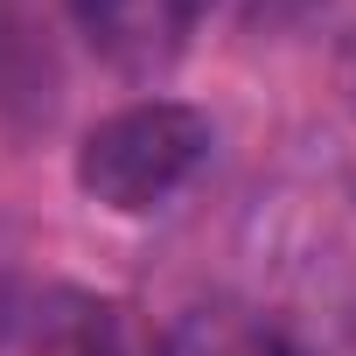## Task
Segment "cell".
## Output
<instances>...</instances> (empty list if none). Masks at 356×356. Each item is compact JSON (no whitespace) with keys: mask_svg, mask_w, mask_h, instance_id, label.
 Returning a JSON list of instances; mask_svg holds the SVG:
<instances>
[{"mask_svg":"<svg viewBox=\"0 0 356 356\" xmlns=\"http://www.w3.org/2000/svg\"><path fill=\"white\" fill-rule=\"evenodd\" d=\"M168 356H356V273L335 259L273 266L196 300L168 328Z\"/></svg>","mask_w":356,"mask_h":356,"instance_id":"6da1fadb","label":"cell"},{"mask_svg":"<svg viewBox=\"0 0 356 356\" xmlns=\"http://www.w3.org/2000/svg\"><path fill=\"white\" fill-rule=\"evenodd\" d=\"M210 147H217V126L203 105L140 98V105L105 112L77 140V189L112 217H154L161 203L189 189V175L210 161Z\"/></svg>","mask_w":356,"mask_h":356,"instance_id":"7a4b0ae2","label":"cell"},{"mask_svg":"<svg viewBox=\"0 0 356 356\" xmlns=\"http://www.w3.org/2000/svg\"><path fill=\"white\" fill-rule=\"evenodd\" d=\"M70 22L105 70L154 84L189 56L203 0H70Z\"/></svg>","mask_w":356,"mask_h":356,"instance_id":"3957f363","label":"cell"},{"mask_svg":"<svg viewBox=\"0 0 356 356\" xmlns=\"http://www.w3.org/2000/svg\"><path fill=\"white\" fill-rule=\"evenodd\" d=\"M22 356H168V335L112 293H84L63 286L29 314V342Z\"/></svg>","mask_w":356,"mask_h":356,"instance_id":"277c9868","label":"cell"},{"mask_svg":"<svg viewBox=\"0 0 356 356\" xmlns=\"http://www.w3.org/2000/svg\"><path fill=\"white\" fill-rule=\"evenodd\" d=\"M349 189H356V147H349Z\"/></svg>","mask_w":356,"mask_h":356,"instance_id":"5b68a950","label":"cell"}]
</instances>
